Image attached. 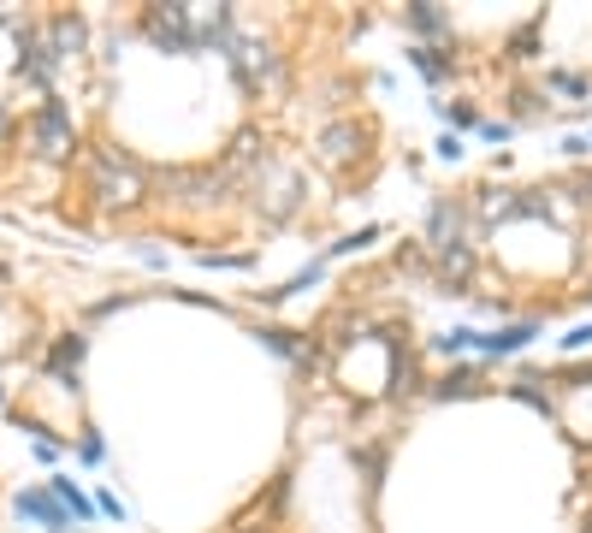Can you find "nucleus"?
Listing matches in <instances>:
<instances>
[{
  "mask_svg": "<svg viewBox=\"0 0 592 533\" xmlns=\"http://www.w3.org/2000/svg\"><path fill=\"white\" fill-rule=\"evenodd\" d=\"M510 101H515V119H522V125H533V119H552V95L539 101L533 90H515Z\"/></svg>",
  "mask_w": 592,
  "mask_h": 533,
  "instance_id": "nucleus-28",
  "label": "nucleus"
},
{
  "mask_svg": "<svg viewBox=\"0 0 592 533\" xmlns=\"http://www.w3.org/2000/svg\"><path fill=\"white\" fill-rule=\"evenodd\" d=\"M503 392H510L515 403H527V409H539V415H557V392H552L545 373H522V380H510Z\"/></svg>",
  "mask_w": 592,
  "mask_h": 533,
  "instance_id": "nucleus-20",
  "label": "nucleus"
},
{
  "mask_svg": "<svg viewBox=\"0 0 592 533\" xmlns=\"http://www.w3.org/2000/svg\"><path fill=\"white\" fill-rule=\"evenodd\" d=\"M196 262L213 267V273H249L255 267V250H201Z\"/></svg>",
  "mask_w": 592,
  "mask_h": 533,
  "instance_id": "nucleus-25",
  "label": "nucleus"
},
{
  "mask_svg": "<svg viewBox=\"0 0 592 533\" xmlns=\"http://www.w3.org/2000/svg\"><path fill=\"white\" fill-rule=\"evenodd\" d=\"M409 66L421 71L427 83H451L456 71H462V66H456V54H444V48H421V42H409Z\"/></svg>",
  "mask_w": 592,
  "mask_h": 533,
  "instance_id": "nucleus-21",
  "label": "nucleus"
},
{
  "mask_svg": "<svg viewBox=\"0 0 592 533\" xmlns=\"http://www.w3.org/2000/svg\"><path fill=\"white\" fill-rule=\"evenodd\" d=\"M149 172L154 161H142L137 149H119V142H95L83 149V184L107 213H137L149 201Z\"/></svg>",
  "mask_w": 592,
  "mask_h": 533,
  "instance_id": "nucleus-1",
  "label": "nucleus"
},
{
  "mask_svg": "<svg viewBox=\"0 0 592 533\" xmlns=\"http://www.w3.org/2000/svg\"><path fill=\"white\" fill-rule=\"evenodd\" d=\"M31 451H36V463H42V468H54V463L66 456V439H54L48 427H42V433H31Z\"/></svg>",
  "mask_w": 592,
  "mask_h": 533,
  "instance_id": "nucleus-31",
  "label": "nucleus"
},
{
  "mask_svg": "<svg viewBox=\"0 0 592 533\" xmlns=\"http://www.w3.org/2000/svg\"><path fill=\"white\" fill-rule=\"evenodd\" d=\"M243 196H249V213L267 225V232H285V225H297V213L309 208V178H302L291 161H279L267 178H255Z\"/></svg>",
  "mask_w": 592,
  "mask_h": 533,
  "instance_id": "nucleus-4",
  "label": "nucleus"
},
{
  "mask_svg": "<svg viewBox=\"0 0 592 533\" xmlns=\"http://www.w3.org/2000/svg\"><path fill=\"white\" fill-rule=\"evenodd\" d=\"M12 510H19V522H31V528H48V533H78L71 510H66L60 498H54V486H24V493L12 498Z\"/></svg>",
  "mask_w": 592,
  "mask_h": 533,
  "instance_id": "nucleus-11",
  "label": "nucleus"
},
{
  "mask_svg": "<svg viewBox=\"0 0 592 533\" xmlns=\"http://www.w3.org/2000/svg\"><path fill=\"white\" fill-rule=\"evenodd\" d=\"M225 533H279V528H272L267 515H262V522H255V515H243V522H231Z\"/></svg>",
  "mask_w": 592,
  "mask_h": 533,
  "instance_id": "nucleus-37",
  "label": "nucleus"
},
{
  "mask_svg": "<svg viewBox=\"0 0 592 533\" xmlns=\"http://www.w3.org/2000/svg\"><path fill=\"white\" fill-rule=\"evenodd\" d=\"M0 409H12V385L7 380H0Z\"/></svg>",
  "mask_w": 592,
  "mask_h": 533,
  "instance_id": "nucleus-42",
  "label": "nucleus"
},
{
  "mask_svg": "<svg viewBox=\"0 0 592 533\" xmlns=\"http://www.w3.org/2000/svg\"><path fill=\"white\" fill-rule=\"evenodd\" d=\"M24 149H31V161L42 166H66L71 154H78V119H71V101L54 90L42 95L31 113H24Z\"/></svg>",
  "mask_w": 592,
  "mask_h": 533,
  "instance_id": "nucleus-3",
  "label": "nucleus"
},
{
  "mask_svg": "<svg viewBox=\"0 0 592 533\" xmlns=\"http://www.w3.org/2000/svg\"><path fill=\"white\" fill-rule=\"evenodd\" d=\"M503 220H539V190H474V225H503Z\"/></svg>",
  "mask_w": 592,
  "mask_h": 533,
  "instance_id": "nucleus-8",
  "label": "nucleus"
},
{
  "mask_svg": "<svg viewBox=\"0 0 592 533\" xmlns=\"http://www.w3.org/2000/svg\"><path fill=\"white\" fill-rule=\"evenodd\" d=\"M368 149H373V125L368 119H332V125H321V131L309 137V161L326 172V178H350L356 166L368 161Z\"/></svg>",
  "mask_w": 592,
  "mask_h": 533,
  "instance_id": "nucleus-5",
  "label": "nucleus"
},
{
  "mask_svg": "<svg viewBox=\"0 0 592 533\" xmlns=\"http://www.w3.org/2000/svg\"><path fill=\"white\" fill-rule=\"evenodd\" d=\"M539 338V314L533 321H510V326H492V333H474V356L480 362H498V356H515Z\"/></svg>",
  "mask_w": 592,
  "mask_h": 533,
  "instance_id": "nucleus-14",
  "label": "nucleus"
},
{
  "mask_svg": "<svg viewBox=\"0 0 592 533\" xmlns=\"http://www.w3.org/2000/svg\"><path fill=\"white\" fill-rule=\"evenodd\" d=\"M137 31L149 36V48H161V54H201L196 48V24H190V7H142L137 12Z\"/></svg>",
  "mask_w": 592,
  "mask_h": 533,
  "instance_id": "nucleus-7",
  "label": "nucleus"
},
{
  "mask_svg": "<svg viewBox=\"0 0 592 533\" xmlns=\"http://www.w3.org/2000/svg\"><path fill=\"white\" fill-rule=\"evenodd\" d=\"M131 291H119V297H101V302H90V309H83V333H90L95 321H107V314H119V309H131Z\"/></svg>",
  "mask_w": 592,
  "mask_h": 533,
  "instance_id": "nucleus-30",
  "label": "nucleus"
},
{
  "mask_svg": "<svg viewBox=\"0 0 592 533\" xmlns=\"http://www.w3.org/2000/svg\"><path fill=\"white\" fill-rule=\"evenodd\" d=\"M427 397H439V403L480 397V368H474V362H462V368H451V373H439V380L427 385Z\"/></svg>",
  "mask_w": 592,
  "mask_h": 533,
  "instance_id": "nucleus-19",
  "label": "nucleus"
},
{
  "mask_svg": "<svg viewBox=\"0 0 592 533\" xmlns=\"http://www.w3.org/2000/svg\"><path fill=\"white\" fill-rule=\"evenodd\" d=\"M562 154H569V161H587L592 142H587V137H562Z\"/></svg>",
  "mask_w": 592,
  "mask_h": 533,
  "instance_id": "nucleus-38",
  "label": "nucleus"
},
{
  "mask_svg": "<svg viewBox=\"0 0 592 533\" xmlns=\"http://www.w3.org/2000/svg\"><path fill=\"white\" fill-rule=\"evenodd\" d=\"M83 356H90V333L83 326H71V333H60L48 344V356H42V373H48L54 385H66V392H78V373H83Z\"/></svg>",
  "mask_w": 592,
  "mask_h": 533,
  "instance_id": "nucleus-10",
  "label": "nucleus"
},
{
  "mask_svg": "<svg viewBox=\"0 0 592 533\" xmlns=\"http://www.w3.org/2000/svg\"><path fill=\"white\" fill-rule=\"evenodd\" d=\"M385 397H392V403H415V397H427L421 350H415V344H403V338H392V373H385Z\"/></svg>",
  "mask_w": 592,
  "mask_h": 533,
  "instance_id": "nucleus-13",
  "label": "nucleus"
},
{
  "mask_svg": "<svg viewBox=\"0 0 592 533\" xmlns=\"http://www.w3.org/2000/svg\"><path fill=\"white\" fill-rule=\"evenodd\" d=\"M95 515H113V522H125V503H119V493H107V486H101V493H95Z\"/></svg>",
  "mask_w": 592,
  "mask_h": 533,
  "instance_id": "nucleus-35",
  "label": "nucleus"
},
{
  "mask_svg": "<svg viewBox=\"0 0 592 533\" xmlns=\"http://www.w3.org/2000/svg\"><path fill=\"white\" fill-rule=\"evenodd\" d=\"M480 137L486 142H510L515 137V119H480Z\"/></svg>",
  "mask_w": 592,
  "mask_h": 533,
  "instance_id": "nucleus-34",
  "label": "nucleus"
},
{
  "mask_svg": "<svg viewBox=\"0 0 592 533\" xmlns=\"http://www.w3.org/2000/svg\"><path fill=\"white\" fill-rule=\"evenodd\" d=\"M42 36H48L54 60L71 66L83 48H90V19H83V12H71V7H54L48 19H42Z\"/></svg>",
  "mask_w": 592,
  "mask_h": 533,
  "instance_id": "nucleus-12",
  "label": "nucleus"
},
{
  "mask_svg": "<svg viewBox=\"0 0 592 533\" xmlns=\"http://www.w3.org/2000/svg\"><path fill=\"white\" fill-rule=\"evenodd\" d=\"M7 137H12V107L0 101V142H7Z\"/></svg>",
  "mask_w": 592,
  "mask_h": 533,
  "instance_id": "nucleus-41",
  "label": "nucleus"
},
{
  "mask_svg": "<svg viewBox=\"0 0 592 533\" xmlns=\"http://www.w3.org/2000/svg\"><path fill=\"white\" fill-rule=\"evenodd\" d=\"M48 486H54V498H60L66 510H71V522H78V528H90V522H95V498L83 493V486L71 480V474H60V480H48Z\"/></svg>",
  "mask_w": 592,
  "mask_h": 533,
  "instance_id": "nucleus-23",
  "label": "nucleus"
},
{
  "mask_svg": "<svg viewBox=\"0 0 592 533\" xmlns=\"http://www.w3.org/2000/svg\"><path fill=\"white\" fill-rule=\"evenodd\" d=\"M545 95H592V78L569 66H545Z\"/></svg>",
  "mask_w": 592,
  "mask_h": 533,
  "instance_id": "nucleus-24",
  "label": "nucleus"
},
{
  "mask_svg": "<svg viewBox=\"0 0 592 533\" xmlns=\"http://www.w3.org/2000/svg\"><path fill=\"white\" fill-rule=\"evenodd\" d=\"M474 273H480V243H439L432 250V285L451 297H468Z\"/></svg>",
  "mask_w": 592,
  "mask_h": 533,
  "instance_id": "nucleus-9",
  "label": "nucleus"
},
{
  "mask_svg": "<svg viewBox=\"0 0 592 533\" xmlns=\"http://www.w3.org/2000/svg\"><path fill=\"white\" fill-rule=\"evenodd\" d=\"M255 338H262L267 356H279V362H291V368H321V344L302 338V333H285V326H262Z\"/></svg>",
  "mask_w": 592,
  "mask_h": 533,
  "instance_id": "nucleus-16",
  "label": "nucleus"
},
{
  "mask_svg": "<svg viewBox=\"0 0 592 533\" xmlns=\"http://www.w3.org/2000/svg\"><path fill=\"white\" fill-rule=\"evenodd\" d=\"M456 154H462V137L444 131V137H439V161H456Z\"/></svg>",
  "mask_w": 592,
  "mask_h": 533,
  "instance_id": "nucleus-39",
  "label": "nucleus"
},
{
  "mask_svg": "<svg viewBox=\"0 0 592 533\" xmlns=\"http://www.w3.org/2000/svg\"><path fill=\"white\" fill-rule=\"evenodd\" d=\"M533 190H539V220L562 225V232L581 225V196H574V184H533Z\"/></svg>",
  "mask_w": 592,
  "mask_h": 533,
  "instance_id": "nucleus-18",
  "label": "nucleus"
},
{
  "mask_svg": "<svg viewBox=\"0 0 592 533\" xmlns=\"http://www.w3.org/2000/svg\"><path fill=\"white\" fill-rule=\"evenodd\" d=\"M392 451H397V444L392 439H356L350 444V468L356 474H362V486H368V498H380V486H385V468H392Z\"/></svg>",
  "mask_w": 592,
  "mask_h": 533,
  "instance_id": "nucleus-15",
  "label": "nucleus"
},
{
  "mask_svg": "<svg viewBox=\"0 0 592 533\" xmlns=\"http://www.w3.org/2000/svg\"><path fill=\"white\" fill-rule=\"evenodd\" d=\"M574 196H581V208H592V172H581V178H574Z\"/></svg>",
  "mask_w": 592,
  "mask_h": 533,
  "instance_id": "nucleus-40",
  "label": "nucleus"
},
{
  "mask_svg": "<svg viewBox=\"0 0 592 533\" xmlns=\"http://www.w3.org/2000/svg\"><path fill=\"white\" fill-rule=\"evenodd\" d=\"M444 119H451L456 137L462 131H480V107H474V101H451V107H444Z\"/></svg>",
  "mask_w": 592,
  "mask_h": 533,
  "instance_id": "nucleus-32",
  "label": "nucleus"
},
{
  "mask_svg": "<svg viewBox=\"0 0 592 533\" xmlns=\"http://www.w3.org/2000/svg\"><path fill=\"white\" fill-rule=\"evenodd\" d=\"M213 166H220L225 178L237 184V190H249L255 178H267V172L279 166V154H272V137H267V131H237V137L220 149V161H213Z\"/></svg>",
  "mask_w": 592,
  "mask_h": 533,
  "instance_id": "nucleus-6",
  "label": "nucleus"
},
{
  "mask_svg": "<svg viewBox=\"0 0 592 533\" xmlns=\"http://www.w3.org/2000/svg\"><path fill=\"white\" fill-rule=\"evenodd\" d=\"M562 350H569V356H581V350H592V326H574V333L562 338Z\"/></svg>",
  "mask_w": 592,
  "mask_h": 533,
  "instance_id": "nucleus-36",
  "label": "nucleus"
},
{
  "mask_svg": "<svg viewBox=\"0 0 592 533\" xmlns=\"http://www.w3.org/2000/svg\"><path fill=\"white\" fill-rule=\"evenodd\" d=\"M539 31H545V24H539V19H527L522 31L510 36V66H527V60H533V48H539Z\"/></svg>",
  "mask_w": 592,
  "mask_h": 533,
  "instance_id": "nucleus-27",
  "label": "nucleus"
},
{
  "mask_svg": "<svg viewBox=\"0 0 592 533\" xmlns=\"http://www.w3.org/2000/svg\"><path fill=\"white\" fill-rule=\"evenodd\" d=\"M321 279H326V262H309V267L297 273V279L272 285V291H255V297H262V309H285V302H291L297 291H309V285H321Z\"/></svg>",
  "mask_w": 592,
  "mask_h": 533,
  "instance_id": "nucleus-22",
  "label": "nucleus"
},
{
  "mask_svg": "<svg viewBox=\"0 0 592 533\" xmlns=\"http://www.w3.org/2000/svg\"><path fill=\"white\" fill-rule=\"evenodd\" d=\"M385 237V225H362V232H350V237H338V243H332V262H344V255H362V250H373V243H380Z\"/></svg>",
  "mask_w": 592,
  "mask_h": 533,
  "instance_id": "nucleus-26",
  "label": "nucleus"
},
{
  "mask_svg": "<svg viewBox=\"0 0 592 533\" xmlns=\"http://www.w3.org/2000/svg\"><path fill=\"white\" fill-rule=\"evenodd\" d=\"M403 31L421 48H439V42H451V12L432 7V0H415V7H403Z\"/></svg>",
  "mask_w": 592,
  "mask_h": 533,
  "instance_id": "nucleus-17",
  "label": "nucleus"
},
{
  "mask_svg": "<svg viewBox=\"0 0 592 533\" xmlns=\"http://www.w3.org/2000/svg\"><path fill=\"white\" fill-rule=\"evenodd\" d=\"M432 350H439V356H468L474 350V326H451V333H439V338H432Z\"/></svg>",
  "mask_w": 592,
  "mask_h": 533,
  "instance_id": "nucleus-29",
  "label": "nucleus"
},
{
  "mask_svg": "<svg viewBox=\"0 0 592 533\" xmlns=\"http://www.w3.org/2000/svg\"><path fill=\"white\" fill-rule=\"evenodd\" d=\"M78 463H107V439H101V433H83V439H78Z\"/></svg>",
  "mask_w": 592,
  "mask_h": 533,
  "instance_id": "nucleus-33",
  "label": "nucleus"
},
{
  "mask_svg": "<svg viewBox=\"0 0 592 533\" xmlns=\"http://www.w3.org/2000/svg\"><path fill=\"white\" fill-rule=\"evenodd\" d=\"M231 190H237V184H231L220 166H154L149 172V201H166V208H184V213L225 208Z\"/></svg>",
  "mask_w": 592,
  "mask_h": 533,
  "instance_id": "nucleus-2",
  "label": "nucleus"
}]
</instances>
